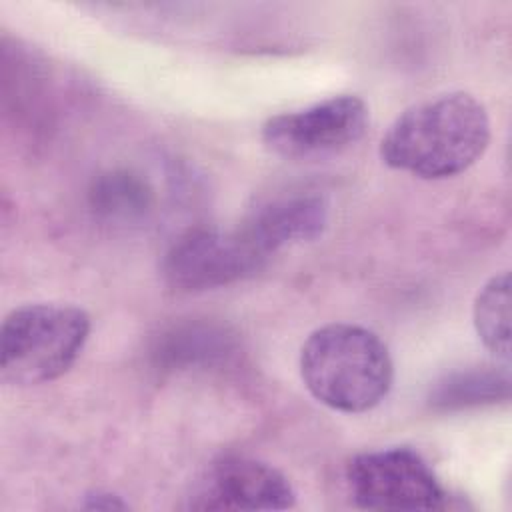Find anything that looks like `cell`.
Returning a JSON list of instances; mask_svg holds the SVG:
<instances>
[{"label":"cell","mask_w":512,"mask_h":512,"mask_svg":"<svg viewBox=\"0 0 512 512\" xmlns=\"http://www.w3.org/2000/svg\"><path fill=\"white\" fill-rule=\"evenodd\" d=\"M490 142L484 104L468 92H448L404 110L380 140L386 166L426 180L468 170Z\"/></svg>","instance_id":"obj_1"},{"label":"cell","mask_w":512,"mask_h":512,"mask_svg":"<svg viewBox=\"0 0 512 512\" xmlns=\"http://www.w3.org/2000/svg\"><path fill=\"white\" fill-rule=\"evenodd\" d=\"M300 378L320 404L344 414H362L388 396L394 364L376 332L332 322L316 328L302 344Z\"/></svg>","instance_id":"obj_2"},{"label":"cell","mask_w":512,"mask_h":512,"mask_svg":"<svg viewBox=\"0 0 512 512\" xmlns=\"http://www.w3.org/2000/svg\"><path fill=\"white\" fill-rule=\"evenodd\" d=\"M90 316L70 304L36 302L10 310L0 328V376L12 386L46 384L82 354Z\"/></svg>","instance_id":"obj_3"},{"label":"cell","mask_w":512,"mask_h":512,"mask_svg":"<svg viewBox=\"0 0 512 512\" xmlns=\"http://www.w3.org/2000/svg\"><path fill=\"white\" fill-rule=\"evenodd\" d=\"M346 484L364 510H438L448 498L430 464L404 446L356 454L346 466Z\"/></svg>","instance_id":"obj_4"},{"label":"cell","mask_w":512,"mask_h":512,"mask_svg":"<svg viewBox=\"0 0 512 512\" xmlns=\"http://www.w3.org/2000/svg\"><path fill=\"white\" fill-rule=\"evenodd\" d=\"M368 106L354 94H338L312 106L270 116L262 124L264 146L290 160H310L342 152L368 128Z\"/></svg>","instance_id":"obj_5"},{"label":"cell","mask_w":512,"mask_h":512,"mask_svg":"<svg viewBox=\"0 0 512 512\" xmlns=\"http://www.w3.org/2000/svg\"><path fill=\"white\" fill-rule=\"evenodd\" d=\"M268 256L240 226L236 230L194 228L184 232L168 248L162 260V276L180 292L212 290L242 280Z\"/></svg>","instance_id":"obj_6"},{"label":"cell","mask_w":512,"mask_h":512,"mask_svg":"<svg viewBox=\"0 0 512 512\" xmlns=\"http://www.w3.org/2000/svg\"><path fill=\"white\" fill-rule=\"evenodd\" d=\"M296 504L290 480L272 464L226 456L212 466L192 508L200 510H286Z\"/></svg>","instance_id":"obj_7"},{"label":"cell","mask_w":512,"mask_h":512,"mask_svg":"<svg viewBox=\"0 0 512 512\" xmlns=\"http://www.w3.org/2000/svg\"><path fill=\"white\" fill-rule=\"evenodd\" d=\"M328 222V204L318 194H296L260 206L242 228L270 256L286 244L318 238Z\"/></svg>","instance_id":"obj_8"},{"label":"cell","mask_w":512,"mask_h":512,"mask_svg":"<svg viewBox=\"0 0 512 512\" xmlns=\"http://www.w3.org/2000/svg\"><path fill=\"white\" fill-rule=\"evenodd\" d=\"M88 200L94 214L104 220L136 222L150 212L154 192L138 174L130 170H112L94 178Z\"/></svg>","instance_id":"obj_9"},{"label":"cell","mask_w":512,"mask_h":512,"mask_svg":"<svg viewBox=\"0 0 512 512\" xmlns=\"http://www.w3.org/2000/svg\"><path fill=\"white\" fill-rule=\"evenodd\" d=\"M476 334L496 358H510V274H494L476 294L472 306Z\"/></svg>","instance_id":"obj_10"},{"label":"cell","mask_w":512,"mask_h":512,"mask_svg":"<svg viewBox=\"0 0 512 512\" xmlns=\"http://www.w3.org/2000/svg\"><path fill=\"white\" fill-rule=\"evenodd\" d=\"M498 388H508V380L496 372H464L446 378L430 396L432 406L452 410L482 402H494Z\"/></svg>","instance_id":"obj_11"},{"label":"cell","mask_w":512,"mask_h":512,"mask_svg":"<svg viewBox=\"0 0 512 512\" xmlns=\"http://www.w3.org/2000/svg\"><path fill=\"white\" fill-rule=\"evenodd\" d=\"M82 506L88 510H126L128 502L110 492H94L86 496V502Z\"/></svg>","instance_id":"obj_12"}]
</instances>
